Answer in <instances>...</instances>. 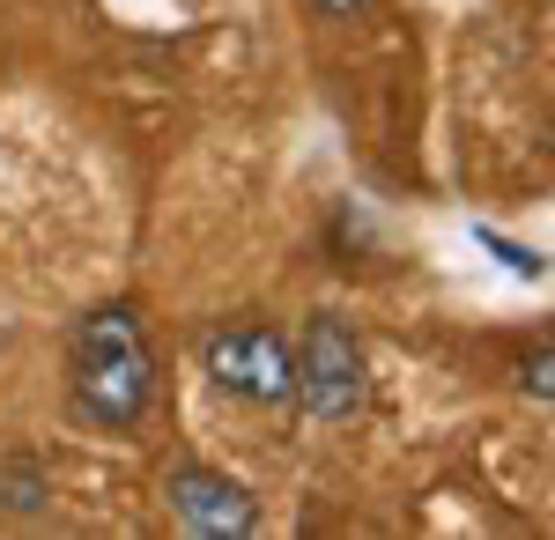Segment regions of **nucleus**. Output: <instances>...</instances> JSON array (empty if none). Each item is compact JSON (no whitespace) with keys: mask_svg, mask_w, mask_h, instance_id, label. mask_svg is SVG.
I'll return each mask as SVG.
<instances>
[{"mask_svg":"<svg viewBox=\"0 0 555 540\" xmlns=\"http://www.w3.org/2000/svg\"><path fill=\"white\" fill-rule=\"evenodd\" d=\"M75 393H82V415L133 429L156 400V356H149V333L127 304H104L89 311L75 333Z\"/></svg>","mask_w":555,"mask_h":540,"instance_id":"obj_1","label":"nucleus"},{"mask_svg":"<svg viewBox=\"0 0 555 540\" xmlns=\"http://www.w3.org/2000/svg\"><path fill=\"white\" fill-rule=\"evenodd\" d=\"M201 363L222 393H237V400H259V408H289L297 400V356H289V340L274 326H215L201 340Z\"/></svg>","mask_w":555,"mask_h":540,"instance_id":"obj_2","label":"nucleus"},{"mask_svg":"<svg viewBox=\"0 0 555 540\" xmlns=\"http://www.w3.org/2000/svg\"><path fill=\"white\" fill-rule=\"evenodd\" d=\"M363 393L371 385H363V348H356L348 319L311 311V326L297 340V400L319 422H348V415H363Z\"/></svg>","mask_w":555,"mask_h":540,"instance_id":"obj_3","label":"nucleus"},{"mask_svg":"<svg viewBox=\"0 0 555 540\" xmlns=\"http://www.w3.org/2000/svg\"><path fill=\"white\" fill-rule=\"evenodd\" d=\"M171 511L185 533L201 540H230V533H253L259 526V503L245 497V481L215 474V466H178L171 474Z\"/></svg>","mask_w":555,"mask_h":540,"instance_id":"obj_4","label":"nucleus"},{"mask_svg":"<svg viewBox=\"0 0 555 540\" xmlns=\"http://www.w3.org/2000/svg\"><path fill=\"white\" fill-rule=\"evenodd\" d=\"M481 245L496 252V259H504V267H512V274H526V282H541V274H548V267H541V252H526V245H504V237H496V230H481Z\"/></svg>","mask_w":555,"mask_h":540,"instance_id":"obj_5","label":"nucleus"},{"mask_svg":"<svg viewBox=\"0 0 555 540\" xmlns=\"http://www.w3.org/2000/svg\"><path fill=\"white\" fill-rule=\"evenodd\" d=\"M526 385H533V400H548V348H533V377Z\"/></svg>","mask_w":555,"mask_h":540,"instance_id":"obj_6","label":"nucleus"},{"mask_svg":"<svg viewBox=\"0 0 555 540\" xmlns=\"http://www.w3.org/2000/svg\"><path fill=\"white\" fill-rule=\"evenodd\" d=\"M319 8H326V15H348V8H363V0H319Z\"/></svg>","mask_w":555,"mask_h":540,"instance_id":"obj_7","label":"nucleus"}]
</instances>
